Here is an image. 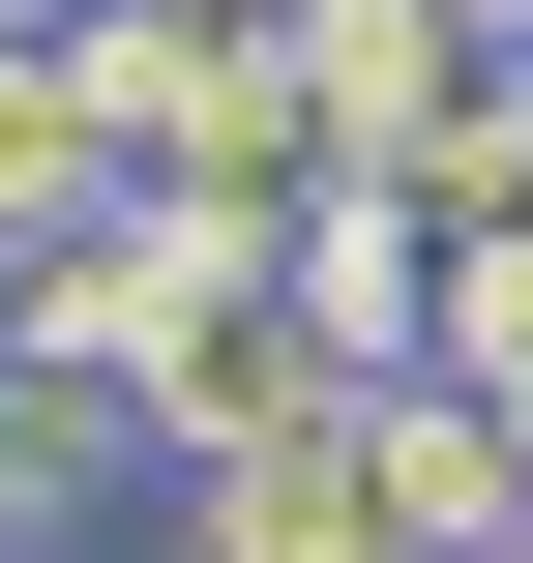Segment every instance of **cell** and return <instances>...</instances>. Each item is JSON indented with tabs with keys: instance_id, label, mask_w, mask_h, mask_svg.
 Here are the masks:
<instances>
[{
	"instance_id": "obj_1",
	"label": "cell",
	"mask_w": 533,
	"mask_h": 563,
	"mask_svg": "<svg viewBox=\"0 0 533 563\" xmlns=\"http://www.w3.org/2000/svg\"><path fill=\"white\" fill-rule=\"evenodd\" d=\"M0 356H30L59 416H119V475H148V416H178L208 297L148 267V208H59V238H0Z\"/></svg>"
},
{
	"instance_id": "obj_2",
	"label": "cell",
	"mask_w": 533,
	"mask_h": 563,
	"mask_svg": "<svg viewBox=\"0 0 533 563\" xmlns=\"http://www.w3.org/2000/svg\"><path fill=\"white\" fill-rule=\"evenodd\" d=\"M356 445H386V563H504V534H533V416H504V386L386 356V386H356Z\"/></svg>"
},
{
	"instance_id": "obj_3",
	"label": "cell",
	"mask_w": 533,
	"mask_h": 563,
	"mask_svg": "<svg viewBox=\"0 0 533 563\" xmlns=\"http://www.w3.org/2000/svg\"><path fill=\"white\" fill-rule=\"evenodd\" d=\"M267 327H326L356 386H386V356H445V208H415V178H297V267H267Z\"/></svg>"
},
{
	"instance_id": "obj_4",
	"label": "cell",
	"mask_w": 533,
	"mask_h": 563,
	"mask_svg": "<svg viewBox=\"0 0 533 563\" xmlns=\"http://www.w3.org/2000/svg\"><path fill=\"white\" fill-rule=\"evenodd\" d=\"M297 89H326V148H356V178H415V148H445V89H475V30H445V0H297Z\"/></svg>"
},
{
	"instance_id": "obj_5",
	"label": "cell",
	"mask_w": 533,
	"mask_h": 563,
	"mask_svg": "<svg viewBox=\"0 0 533 563\" xmlns=\"http://www.w3.org/2000/svg\"><path fill=\"white\" fill-rule=\"evenodd\" d=\"M59 208H119V119H89V30L0 0V238H59Z\"/></svg>"
},
{
	"instance_id": "obj_6",
	"label": "cell",
	"mask_w": 533,
	"mask_h": 563,
	"mask_svg": "<svg viewBox=\"0 0 533 563\" xmlns=\"http://www.w3.org/2000/svg\"><path fill=\"white\" fill-rule=\"evenodd\" d=\"M415 208H445V238H533V30L475 59V89H445V148H415Z\"/></svg>"
},
{
	"instance_id": "obj_7",
	"label": "cell",
	"mask_w": 533,
	"mask_h": 563,
	"mask_svg": "<svg viewBox=\"0 0 533 563\" xmlns=\"http://www.w3.org/2000/svg\"><path fill=\"white\" fill-rule=\"evenodd\" d=\"M445 30H475V59H504V30H533V0H445Z\"/></svg>"
},
{
	"instance_id": "obj_8",
	"label": "cell",
	"mask_w": 533,
	"mask_h": 563,
	"mask_svg": "<svg viewBox=\"0 0 533 563\" xmlns=\"http://www.w3.org/2000/svg\"><path fill=\"white\" fill-rule=\"evenodd\" d=\"M208 30H297V0H208Z\"/></svg>"
},
{
	"instance_id": "obj_9",
	"label": "cell",
	"mask_w": 533,
	"mask_h": 563,
	"mask_svg": "<svg viewBox=\"0 0 533 563\" xmlns=\"http://www.w3.org/2000/svg\"><path fill=\"white\" fill-rule=\"evenodd\" d=\"M504 563H533V534H504Z\"/></svg>"
}]
</instances>
